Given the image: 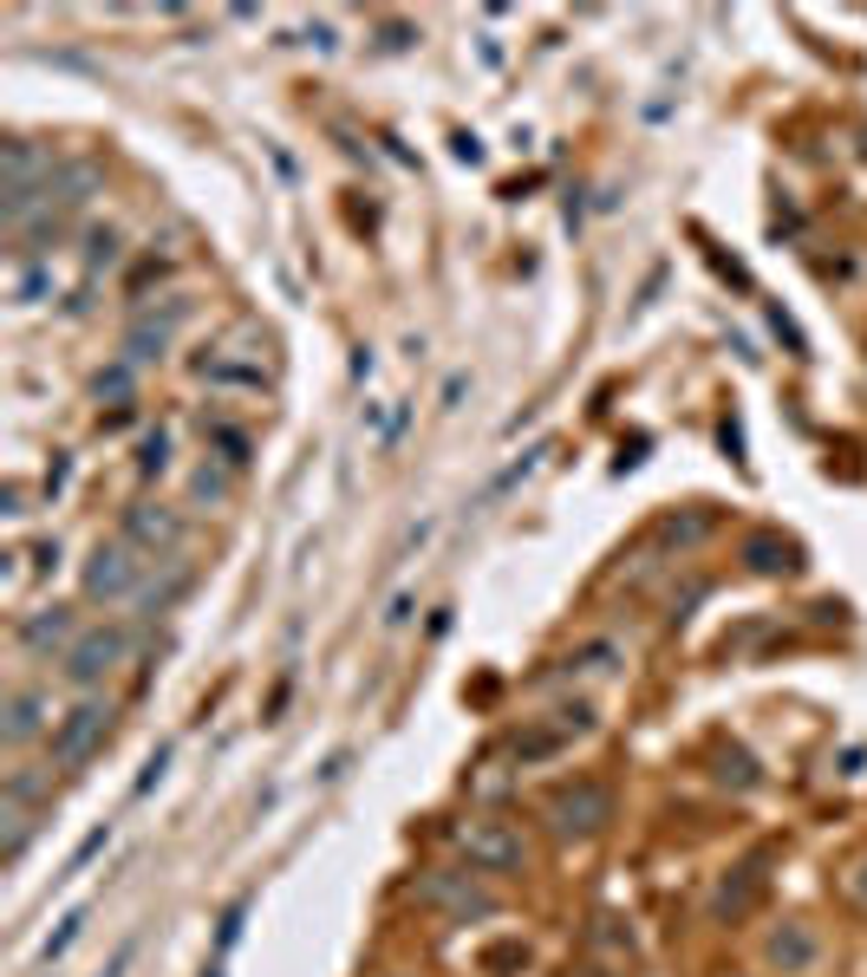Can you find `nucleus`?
<instances>
[{"label": "nucleus", "mask_w": 867, "mask_h": 977, "mask_svg": "<svg viewBox=\"0 0 867 977\" xmlns=\"http://www.w3.org/2000/svg\"><path fill=\"white\" fill-rule=\"evenodd\" d=\"M144 573H150V555H138L131 541H98L85 573H78V587H85L92 606H118V600L144 593Z\"/></svg>", "instance_id": "1"}, {"label": "nucleus", "mask_w": 867, "mask_h": 977, "mask_svg": "<svg viewBox=\"0 0 867 977\" xmlns=\"http://www.w3.org/2000/svg\"><path fill=\"white\" fill-rule=\"evenodd\" d=\"M125 652H131V632L125 626H92V632L73 638V652L60 658V672H66V685L92 691V685H105V678L125 665Z\"/></svg>", "instance_id": "2"}, {"label": "nucleus", "mask_w": 867, "mask_h": 977, "mask_svg": "<svg viewBox=\"0 0 867 977\" xmlns=\"http://www.w3.org/2000/svg\"><path fill=\"white\" fill-rule=\"evenodd\" d=\"M542 815L561 840H587L613 822V795H607V782H575V788H555Z\"/></svg>", "instance_id": "3"}, {"label": "nucleus", "mask_w": 867, "mask_h": 977, "mask_svg": "<svg viewBox=\"0 0 867 977\" xmlns=\"http://www.w3.org/2000/svg\"><path fill=\"white\" fill-rule=\"evenodd\" d=\"M105 737H111V704H98V698L73 704V710L53 723V763L60 769H85L92 756H98Z\"/></svg>", "instance_id": "4"}, {"label": "nucleus", "mask_w": 867, "mask_h": 977, "mask_svg": "<svg viewBox=\"0 0 867 977\" xmlns=\"http://www.w3.org/2000/svg\"><path fill=\"white\" fill-rule=\"evenodd\" d=\"M183 515L170 508V502H131L125 508V522H118V541H131L138 555L150 560H176V548H183Z\"/></svg>", "instance_id": "5"}, {"label": "nucleus", "mask_w": 867, "mask_h": 977, "mask_svg": "<svg viewBox=\"0 0 867 977\" xmlns=\"http://www.w3.org/2000/svg\"><path fill=\"white\" fill-rule=\"evenodd\" d=\"M457 847H463L470 867H483V873H522V867H528V840L515 835L509 822H463V828H457Z\"/></svg>", "instance_id": "6"}, {"label": "nucleus", "mask_w": 867, "mask_h": 977, "mask_svg": "<svg viewBox=\"0 0 867 977\" xmlns=\"http://www.w3.org/2000/svg\"><path fill=\"white\" fill-rule=\"evenodd\" d=\"M73 638H78V613H73V606H60V600H53V606H33V613L20 620V645H26L33 658H46V652H60V658H66V652H73Z\"/></svg>", "instance_id": "7"}, {"label": "nucleus", "mask_w": 867, "mask_h": 977, "mask_svg": "<svg viewBox=\"0 0 867 977\" xmlns=\"http://www.w3.org/2000/svg\"><path fill=\"white\" fill-rule=\"evenodd\" d=\"M176 320H190V300H176L163 320H157V313H138V320H131V333H125V358H131V365L163 358V352H170V340H176Z\"/></svg>", "instance_id": "8"}, {"label": "nucleus", "mask_w": 867, "mask_h": 977, "mask_svg": "<svg viewBox=\"0 0 867 977\" xmlns=\"http://www.w3.org/2000/svg\"><path fill=\"white\" fill-rule=\"evenodd\" d=\"M763 958H770V965H777L783 977L815 971V958H822V938H815L809 925H795V919H790V925H777V932L763 938Z\"/></svg>", "instance_id": "9"}, {"label": "nucleus", "mask_w": 867, "mask_h": 977, "mask_svg": "<svg viewBox=\"0 0 867 977\" xmlns=\"http://www.w3.org/2000/svg\"><path fill=\"white\" fill-rule=\"evenodd\" d=\"M7 743H33L40 730H46V717H53V698L46 691H33V685H20V691H7Z\"/></svg>", "instance_id": "10"}, {"label": "nucleus", "mask_w": 867, "mask_h": 977, "mask_svg": "<svg viewBox=\"0 0 867 977\" xmlns=\"http://www.w3.org/2000/svg\"><path fill=\"white\" fill-rule=\"evenodd\" d=\"M7 190H40L46 176H53V163L40 157V143H26V138H7Z\"/></svg>", "instance_id": "11"}, {"label": "nucleus", "mask_w": 867, "mask_h": 977, "mask_svg": "<svg viewBox=\"0 0 867 977\" xmlns=\"http://www.w3.org/2000/svg\"><path fill=\"white\" fill-rule=\"evenodd\" d=\"M425 900H431V906L463 912V919H470V912H477V919H483V912H496L490 893H477V887H463V880H450V873H431V880H425Z\"/></svg>", "instance_id": "12"}, {"label": "nucleus", "mask_w": 867, "mask_h": 977, "mask_svg": "<svg viewBox=\"0 0 867 977\" xmlns=\"http://www.w3.org/2000/svg\"><path fill=\"white\" fill-rule=\"evenodd\" d=\"M620 665H627V645H620V638H580L575 652H568V672H600V678H607V672H620Z\"/></svg>", "instance_id": "13"}, {"label": "nucleus", "mask_w": 867, "mask_h": 977, "mask_svg": "<svg viewBox=\"0 0 867 977\" xmlns=\"http://www.w3.org/2000/svg\"><path fill=\"white\" fill-rule=\"evenodd\" d=\"M46 293H53V268L33 261V255H13V300L33 307V300H46Z\"/></svg>", "instance_id": "14"}, {"label": "nucleus", "mask_w": 867, "mask_h": 977, "mask_svg": "<svg viewBox=\"0 0 867 977\" xmlns=\"http://www.w3.org/2000/svg\"><path fill=\"white\" fill-rule=\"evenodd\" d=\"M743 560H750L757 573H790L795 548H790V541H777V535H750V541H743Z\"/></svg>", "instance_id": "15"}, {"label": "nucleus", "mask_w": 867, "mask_h": 977, "mask_svg": "<svg viewBox=\"0 0 867 977\" xmlns=\"http://www.w3.org/2000/svg\"><path fill=\"white\" fill-rule=\"evenodd\" d=\"M750 900H757V873H737V880H724L718 893H711V912H718V919H737Z\"/></svg>", "instance_id": "16"}, {"label": "nucleus", "mask_w": 867, "mask_h": 977, "mask_svg": "<svg viewBox=\"0 0 867 977\" xmlns=\"http://www.w3.org/2000/svg\"><path fill=\"white\" fill-rule=\"evenodd\" d=\"M561 743H568V737H561L555 723H542V730H522V737H515V756H522V763H542V756H555Z\"/></svg>", "instance_id": "17"}, {"label": "nucleus", "mask_w": 867, "mask_h": 977, "mask_svg": "<svg viewBox=\"0 0 867 977\" xmlns=\"http://www.w3.org/2000/svg\"><path fill=\"white\" fill-rule=\"evenodd\" d=\"M85 261H92V268H118V261H125L118 228H92V235H85Z\"/></svg>", "instance_id": "18"}, {"label": "nucleus", "mask_w": 867, "mask_h": 977, "mask_svg": "<svg viewBox=\"0 0 867 977\" xmlns=\"http://www.w3.org/2000/svg\"><path fill=\"white\" fill-rule=\"evenodd\" d=\"M40 795H46V775L40 769H13L7 775V808H33Z\"/></svg>", "instance_id": "19"}, {"label": "nucleus", "mask_w": 867, "mask_h": 977, "mask_svg": "<svg viewBox=\"0 0 867 977\" xmlns=\"http://www.w3.org/2000/svg\"><path fill=\"white\" fill-rule=\"evenodd\" d=\"M131 372H138V365H131V358H118L111 372H98V378H92V398H98V405H105V398H131Z\"/></svg>", "instance_id": "20"}, {"label": "nucleus", "mask_w": 867, "mask_h": 977, "mask_svg": "<svg viewBox=\"0 0 867 977\" xmlns=\"http://www.w3.org/2000/svg\"><path fill=\"white\" fill-rule=\"evenodd\" d=\"M210 443L222 450V463H228V470H242V463H248V437H242L235 423H210Z\"/></svg>", "instance_id": "21"}, {"label": "nucleus", "mask_w": 867, "mask_h": 977, "mask_svg": "<svg viewBox=\"0 0 867 977\" xmlns=\"http://www.w3.org/2000/svg\"><path fill=\"white\" fill-rule=\"evenodd\" d=\"M78 932H85V912H66V919H60V932L40 945V965H60V958H66V945H73Z\"/></svg>", "instance_id": "22"}, {"label": "nucleus", "mask_w": 867, "mask_h": 977, "mask_svg": "<svg viewBox=\"0 0 867 977\" xmlns=\"http://www.w3.org/2000/svg\"><path fill=\"white\" fill-rule=\"evenodd\" d=\"M163 470H170V437L150 430L144 443H138V476H163Z\"/></svg>", "instance_id": "23"}, {"label": "nucleus", "mask_w": 867, "mask_h": 977, "mask_svg": "<svg viewBox=\"0 0 867 977\" xmlns=\"http://www.w3.org/2000/svg\"><path fill=\"white\" fill-rule=\"evenodd\" d=\"M555 730H561V737H587V730H593V704H561V710H555Z\"/></svg>", "instance_id": "24"}, {"label": "nucleus", "mask_w": 867, "mask_h": 977, "mask_svg": "<svg viewBox=\"0 0 867 977\" xmlns=\"http://www.w3.org/2000/svg\"><path fill=\"white\" fill-rule=\"evenodd\" d=\"M105 840H111V828H98V835H85V840H78V853H73V867H66V880L92 867V853H105Z\"/></svg>", "instance_id": "25"}, {"label": "nucleus", "mask_w": 867, "mask_h": 977, "mask_svg": "<svg viewBox=\"0 0 867 977\" xmlns=\"http://www.w3.org/2000/svg\"><path fill=\"white\" fill-rule=\"evenodd\" d=\"M196 495H203V502H222V495H228V476L203 463V470H196Z\"/></svg>", "instance_id": "26"}, {"label": "nucleus", "mask_w": 867, "mask_h": 977, "mask_svg": "<svg viewBox=\"0 0 867 977\" xmlns=\"http://www.w3.org/2000/svg\"><path fill=\"white\" fill-rule=\"evenodd\" d=\"M242 912H248V906H242V900H235V906L222 912V938H216L222 952H235V938H242Z\"/></svg>", "instance_id": "27"}, {"label": "nucleus", "mask_w": 867, "mask_h": 977, "mask_svg": "<svg viewBox=\"0 0 867 977\" xmlns=\"http://www.w3.org/2000/svg\"><path fill=\"white\" fill-rule=\"evenodd\" d=\"M163 769H170V750H157V756L144 763V775H138V795H144V788L157 782V775H163Z\"/></svg>", "instance_id": "28"}, {"label": "nucleus", "mask_w": 867, "mask_h": 977, "mask_svg": "<svg viewBox=\"0 0 867 977\" xmlns=\"http://www.w3.org/2000/svg\"><path fill=\"white\" fill-rule=\"evenodd\" d=\"M405 620H411V593H398V600H392V613H385V626H405Z\"/></svg>", "instance_id": "29"}]
</instances>
